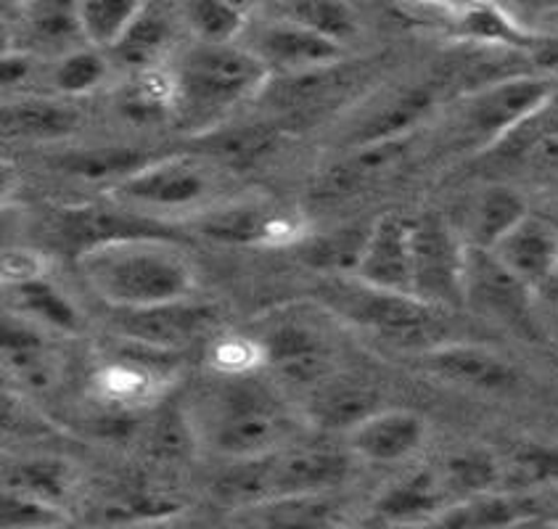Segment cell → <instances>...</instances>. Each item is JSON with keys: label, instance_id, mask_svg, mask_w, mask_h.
Listing matches in <instances>:
<instances>
[{"label": "cell", "instance_id": "6da1fadb", "mask_svg": "<svg viewBox=\"0 0 558 529\" xmlns=\"http://www.w3.org/2000/svg\"><path fill=\"white\" fill-rule=\"evenodd\" d=\"M90 289L114 310H146L191 300L194 267L172 239L138 236L93 247L77 257Z\"/></svg>", "mask_w": 558, "mask_h": 529}, {"label": "cell", "instance_id": "52a82bcc", "mask_svg": "<svg viewBox=\"0 0 558 529\" xmlns=\"http://www.w3.org/2000/svg\"><path fill=\"white\" fill-rule=\"evenodd\" d=\"M408 22L442 33L450 40L482 48H524L532 51L541 33L526 27L522 19L489 3H437L402 5Z\"/></svg>", "mask_w": 558, "mask_h": 529}, {"label": "cell", "instance_id": "ee69618b", "mask_svg": "<svg viewBox=\"0 0 558 529\" xmlns=\"http://www.w3.org/2000/svg\"><path fill=\"white\" fill-rule=\"evenodd\" d=\"M0 72H3V85H19L29 77L33 72V64L24 53H3V64H0Z\"/></svg>", "mask_w": 558, "mask_h": 529}, {"label": "cell", "instance_id": "7c38bea8", "mask_svg": "<svg viewBox=\"0 0 558 529\" xmlns=\"http://www.w3.org/2000/svg\"><path fill=\"white\" fill-rule=\"evenodd\" d=\"M493 254L517 281H522L535 294L558 278V228L530 212L493 249Z\"/></svg>", "mask_w": 558, "mask_h": 529}, {"label": "cell", "instance_id": "83f0119b", "mask_svg": "<svg viewBox=\"0 0 558 529\" xmlns=\"http://www.w3.org/2000/svg\"><path fill=\"white\" fill-rule=\"evenodd\" d=\"M378 413L376 395L363 384H326L310 402V419L328 432H352Z\"/></svg>", "mask_w": 558, "mask_h": 529}, {"label": "cell", "instance_id": "7bdbcfd3", "mask_svg": "<svg viewBox=\"0 0 558 529\" xmlns=\"http://www.w3.org/2000/svg\"><path fill=\"white\" fill-rule=\"evenodd\" d=\"M530 56L537 64V70H541V74L556 80L558 77V33H550V35L541 33Z\"/></svg>", "mask_w": 558, "mask_h": 529}, {"label": "cell", "instance_id": "cb8c5ba5", "mask_svg": "<svg viewBox=\"0 0 558 529\" xmlns=\"http://www.w3.org/2000/svg\"><path fill=\"white\" fill-rule=\"evenodd\" d=\"M0 345H3L5 369H11L16 378H22L24 384L35 389L51 387L56 373L53 354L48 350L46 339L27 321L5 315Z\"/></svg>", "mask_w": 558, "mask_h": 529}, {"label": "cell", "instance_id": "c3c4849f", "mask_svg": "<svg viewBox=\"0 0 558 529\" xmlns=\"http://www.w3.org/2000/svg\"><path fill=\"white\" fill-rule=\"evenodd\" d=\"M537 529H558V525H556V521H543V525Z\"/></svg>", "mask_w": 558, "mask_h": 529}, {"label": "cell", "instance_id": "7dc6e473", "mask_svg": "<svg viewBox=\"0 0 558 529\" xmlns=\"http://www.w3.org/2000/svg\"><path fill=\"white\" fill-rule=\"evenodd\" d=\"M371 529H426V525L424 527H405V525H389V521L378 519V525L371 527Z\"/></svg>", "mask_w": 558, "mask_h": 529}, {"label": "cell", "instance_id": "5bb4252c", "mask_svg": "<svg viewBox=\"0 0 558 529\" xmlns=\"http://www.w3.org/2000/svg\"><path fill=\"white\" fill-rule=\"evenodd\" d=\"M421 365L432 376L476 392H506L517 387V369L498 352L466 341H442L434 350L418 354Z\"/></svg>", "mask_w": 558, "mask_h": 529}, {"label": "cell", "instance_id": "bcb514c9", "mask_svg": "<svg viewBox=\"0 0 558 529\" xmlns=\"http://www.w3.org/2000/svg\"><path fill=\"white\" fill-rule=\"evenodd\" d=\"M159 529H207V527L196 519H175V521H165Z\"/></svg>", "mask_w": 558, "mask_h": 529}, {"label": "cell", "instance_id": "8fae6325", "mask_svg": "<svg viewBox=\"0 0 558 529\" xmlns=\"http://www.w3.org/2000/svg\"><path fill=\"white\" fill-rule=\"evenodd\" d=\"M217 315L209 304L183 300L146 310H117V328L135 345L154 352L175 350L191 345L196 336L215 326Z\"/></svg>", "mask_w": 558, "mask_h": 529}, {"label": "cell", "instance_id": "603a6c76", "mask_svg": "<svg viewBox=\"0 0 558 529\" xmlns=\"http://www.w3.org/2000/svg\"><path fill=\"white\" fill-rule=\"evenodd\" d=\"M432 109L434 93L429 88H411L397 93L381 109H376L368 120H363L357 133L352 135V148L405 141L415 124L424 120Z\"/></svg>", "mask_w": 558, "mask_h": 529}, {"label": "cell", "instance_id": "3957f363", "mask_svg": "<svg viewBox=\"0 0 558 529\" xmlns=\"http://www.w3.org/2000/svg\"><path fill=\"white\" fill-rule=\"evenodd\" d=\"M289 410L276 392L259 384L252 373L226 376L215 397L213 445L231 460L263 458L278 453L291 437Z\"/></svg>", "mask_w": 558, "mask_h": 529}, {"label": "cell", "instance_id": "d6a6232c", "mask_svg": "<svg viewBox=\"0 0 558 529\" xmlns=\"http://www.w3.org/2000/svg\"><path fill=\"white\" fill-rule=\"evenodd\" d=\"M120 109L130 122L154 124L175 117V80L157 70L141 72L122 91Z\"/></svg>", "mask_w": 558, "mask_h": 529}, {"label": "cell", "instance_id": "d6986e66", "mask_svg": "<svg viewBox=\"0 0 558 529\" xmlns=\"http://www.w3.org/2000/svg\"><path fill=\"white\" fill-rule=\"evenodd\" d=\"M202 233L220 241V244L252 247L291 241L294 226L287 217L263 207V204H231V207L209 212L202 220Z\"/></svg>", "mask_w": 558, "mask_h": 529}, {"label": "cell", "instance_id": "7a4b0ae2", "mask_svg": "<svg viewBox=\"0 0 558 529\" xmlns=\"http://www.w3.org/2000/svg\"><path fill=\"white\" fill-rule=\"evenodd\" d=\"M172 80L178 122L198 135H209L220 128L228 111L265 88L270 70L246 46L198 43L183 56L181 70Z\"/></svg>", "mask_w": 558, "mask_h": 529}, {"label": "cell", "instance_id": "ab89813d", "mask_svg": "<svg viewBox=\"0 0 558 529\" xmlns=\"http://www.w3.org/2000/svg\"><path fill=\"white\" fill-rule=\"evenodd\" d=\"M64 525L66 516L59 506L3 488V497H0V527L3 529H64Z\"/></svg>", "mask_w": 558, "mask_h": 529}, {"label": "cell", "instance_id": "1f68e13d", "mask_svg": "<svg viewBox=\"0 0 558 529\" xmlns=\"http://www.w3.org/2000/svg\"><path fill=\"white\" fill-rule=\"evenodd\" d=\"M504 471L506 469L493 453L463 450L448 458L439 479H442L448 497H458V503H461L469 501V497L495 493V488L504 484Z\"/></svg>", "mask_w": 558, "mask_h": 529}, {"label": "cell", "instance_id": "d590c367", "mask_svg": "<svg viewBox=\"0 0 558 529\" xmlns=\"http://www.w3.org/2000/svg\"><path fill=\"white\" fill-rule=\"evenodd\" d=\"M183 16L196 37L207 46H228L250 24V9L239 3H217V0H194L183 5Z\"/></svg>", "mask_w": 558, "mask_h": 529}, {"label": "cell", "instance_id": "9a60e30c", "mask_svg": "<svg viewBox=\"0 0 558 529\" xmlns=\"http://www.w3.org/2000/svg\"><path fill=\"white\" fill-rule=\"evenodd\" d=\"M350 460L333 447H294L270 453V501L291 495H320L339 488Z\"/></svg>", "mask_w": 558, "mask_h": 529}, {"label": "cell", "instance_id": "5b68a950", "mask_svg": "<svg viewBox=\"0 0 558 529\" xmlns=\"http://www.w3.org/2000/svg\"><path fill=\"white\" fill-rule=\"evenodd\" d=\"M556 98V80L545 74H511L480 85L466 98L461 111V128L480 152L498 148L519 130L543 115Z\"/></svg>", "mask_w": 558, "mask_h": 529}, {"label": "cell", "instance_id": "e575fe53", "mask_svg": "<svg viewBox=\"0 0 558 529\" xmlns=\"http://www.w3.org/2000/svg\"><path fill=\"white\" fill-rule=\"evenodd\" d=\"M3 482L5 490H16V493H27L61 506V501L70 493V466L56 458L16 460L5 469Z\"/></svg>", "mask_w": 558, "mask_h": 529}, {"label": "cell", "instance_id": "4fadbf2b", "mask_svg": "<svg viewBox=\"0 0 558 529\" xmlns=\"http://www.w3.org/2000/svg\"><path fill=\"white\" fill-rule=\"evenodd\" d=\"M252 53L268 64V70H283L294 74H310L333 67L342 59L344 48L337 43L326 40V37L315 35L313 29L302 27V24L291 22L287 16H278L268 27L259 29L254 35Z\"/></svg>", "mask_w": 558, "mask_h": 529}, {"label": "cell", "instance_id": "30bf717a", "mask_svg": "<svg viewBox=\"0 0 558 529\" xmlns=\"http://www.w3.org/2000/svg\"><path fill=\"white\" fill-rule=\"evenodd\" d=\"M530 297L532 291L517 281L493 252L466 247V304H474L476 310L517 332L535 334Z\"/></svg>", "mask_w": 558, "mask_h": 529}, {"label": "cell", "instance_id": "9c48e42d", "mask_svg": "<svg viewBox=\"0 0 558 529\" xmlns=\"http://www.w3.org/2000/svg\"><path fill=\"white\" fill-rule=\"evenodd\" d=\"M355 281L389 294L413 297V217L381 215L371 223Z\"/></svg>", "mask_w": 558, "mask_h": 529}, {"label": "cell", "instance_id": "60d3db41", "mask_svg": "<svg viewBox=\"0 0 558 529\" xmlns=\"http://www.w3.org/2000/svg\"><path fill=\"white\" fill-rule=\"evenodd\" d=\"M107 77V61L101 51H72L56 64L53 85L56 91L66 93V96H85L101 80Z\"/></svg>", "mask_w": 558, "mask_h": 529}, {"label": "cell", "instance_id": "f546056e", "mask_svg": "<svg viewBox=\"0 0 558 529\" xmlns=\"http://www.w3.org/2000/svg\"><path fill=\"white\" fill-rule=\"evenodd\" d=\"M170 19H167L165 11L159 5L144 3L135 22L128 27L125 37L109 53L125 67L138 70V74L148 72L151 64H157L159 56L165 53L167 43H170Z\"/></svg>", "mask_w": 558, "mask_h": 529}, {"label": "cell", "instance_id": "ffe728a7", "mask_svg": "<svg viewBox=\"0 0 558 529\" xmlns=\"http://www.w3.org/2000/svg\"><path fill=\"white\" fill-rule=\"evenodd\" d=\"M537 519V503L524 493H487L452 503L426 529H508Z\"/></svg>", "mask_w": 558, "mask_h": 529}, {"label": "cell", "instance_id": "b9f144b4", "mask_svg": "<svg viewBox=\"0 0 558 529\" xmlns=\"http://www.w3.org/2000/svg\"><path fill=\"white\" fill-rule=\"evenodd\" d=\"M24 22L29 24L33 35L46 43L56 40H70V37L80 35L77 22V3H35L24 5Z\"/></svg>", "mask_w": 558, "mask_h": 529}, {"label": "cell", "instance_id": "e0dca14e", "mask_svg": "<svg viewBox=\"0 0 558 529\" xmlns=\"http://www.w3.org/2000/svg\"><path fill=\"white\" fill-rule=\"evenodd\" d=\"M61 230H64L66 244L74 249L77 257L93 247H101L120 239H138V236H162V239H172L162 223L151 220L148 215H135V212L107 207H83L66 212Z\"/></svg>", "mask_w": 558, "mask_h": 529}, {"label": "cell", "instance_id": "ba28073f", "mask_svg": "<svg viewBox=\"0 0 558 529\" xmlns=\"http://www.w3.org/2000/svg\"><path fill=\"white\" fill-rule=\"evenodd\" d=\"M215 170L194 157H162L117 185V196L138 209H189L213 196Z\"/></svg>", "mask_w": 558, "mask_h": 529}, {"label": "cell", "instance_id": "836d02e7", "mask_svg": "<svg viewBox=\"0 0 558 529\" xmlns=\"http://www.w3.org/2000/svg\"><path fill=\"white\" fill-rule=\"evenodd\" d=\"M278 14L342 48L350 37L357 35L355 9L347 3H337V0H294V3L278 5Z\"/></svg>", "mask_w": 558, "mask_h": 529}, {"label": "cell", "instance_id": "f6af8a7d", "mask_svg": "<svg viewBox=\"0 0 558 529\" xmlns=\"http://www.w3.org/2000/svg\"><path fill=\"white\" fill-rule=\"evenodd\" d=\"M541 22L548 24V29H543V35L558 33V5H548V9L541 11Z\"/></svg>", "mask_w": 558, "mask_h": 529}, {"label": "cell", "instance_id": "2e32d148", "mask_svg": "<svg viewBox=\"0 0 558 529\" xmlns=\"http://www.w3.org/2000/svg\"><path fill=\"white\" fill-rule=\"evenodd\" d=\"M426 440V421L413 410H378L350 432L352 453L371 464H397Z\"/></svg>", "mask_w": 558, "mask_h": 529}, {"label": "cell", "instance_id": "74e56055", "mask_svg": "<svg viewBox=\"0 0 558 529\" xmlns=\"http://www.w3.org/2000/svg\"><path fill=\"white\" fill-rule=\"evenodd\" d=\"M278 133L270 124H244V128L222 130L217 128L215 133L204 135L213 157H217L222 165L244 167L254 165L263 154H268L276 143Z\"/></svg>", "mask_w": 558, "mask_h": 529}, {"label": "cell", "instance_id": "44dd1931", "mask_svg": "<svg viewBox=\"0 0 558 529\" xmlns=\"http://www.w3.org/2000/svg\"><path fill=\"white\" fill-rule=\"evenodd\" d=\"M526 215L530 207L517 189L487 185L474 196L466 212V247L493 252Z\"/></svg>", "mask_w": 558, "mask_h": 529}, {"label": "cell", "instance_id": "4dcf8cb0", "mask_svg": "<svg viewBox=\"0 0 558 529\" xmlns=\"http://www.w3.org/2000/svg\"><path fill=\"white\" fill-rule=\"evenodd\" d=\"M144 3H128V0H83L77 3L80 35L93 51L109 53L135 22Z\"/></svg>", "mask_w": 558, "mask_h": 529}, {"label": "cell", "instance_id": "f35d334b", "mask_svg": "<svg viewBox=\"0 0 558 529\" xmlns=\"http://www.w3.org/2000/svg\"><path fill=\"white\" fill-rule=\"evenodd\" d=\"M504 482L511 484V493L541 488V484L558 482V445L530 442L513 453L511 466L504 471Z\"/></svg>", "mask_w": 558, "mask_h": 529}, {"label": "cell", "instance_id": "8992f818", "mask_svg": "<svg viewBox=\"0 0 558 529\" xmlns=\"http://www.w3.org/2000/svg\"><path fill=\"white\" fill-rule=\"evenodd\" d=\"M413 297L432 308L466 304V241L442 217H413Z\"/></svg>", "mask_w": 558, "mask_h": 529}, {"label": "cell", "instance_id": "277c9868", "mask_svg": "<svg viewBox=\"0 0 558 529\" xmlns=\"http://www.w3.org/2000/svg\"><path fill=\"white\" fill-rule=\"evenodd\" d=\"M328 297L352 323L376 334L397 350L424 354L442 345L445 310L418 302L415 297L389 294L352 278V284H331Z\"/></svg>", "mask_w": 558, "mask_h": 529}, {"label": "cell", "instance_id": "ac0fdd59", "mask_svg": "<svg viewBox=\"0 0 558 529\" xmlns=\"http://www.w3.org/2000/svg\"><path fill=\"white\" fill-rule=\"evenodd\" d=\"M265 360L291 378V382L310 384L320 382L328 369L326 347L320 336L300 321H281L265 332L259 339Z\"/></svg>", "mask_w": 558, "mask_h": 529}, {"label": "cell", "instance_id": "7402d4cb", "mask_svg": "<svg viewBox=\"0 0 558 529\" xmlns=\"http://www.w3.org/2000/svg\"><path fill=\"white\" fill-rule=\"evenodd\" d=\"M445 484L434 471H415L378 497L376 514L381 521L405 527L432 525L445 512Z\"/></svg>", "mask_w": 558, "mask_h": 529}, {"label": "cell", "instance_id": "484cf974", "mask_svg": "<svg viewBox=\"0 0 558 529\" xmlns=\"http://www.w3.org/2000/svg\"><path fill=\"white\" fill-rule=\"evenodd\" d=\"M5 294H9V302L14 304L16 313L29 317V321H37L64 334L80 332V313L46 276L5 284Z\"/></svg>", "mask_w": 558, "mask_h": 529}, {"label": "cell", "instance_id": "4316f807", "mask_svg": "<svg viewBox=\"0 0 558 529\" xmlns=\"http://www.w3.org/2000/svg\"><path fill=\"white\" fill-rule=\"evenodd\" d=\"M151 152L130 146H104V148H85V152L66 154L59 159V167L66 176L88 180V183H125L135 172L157 161Z\"/></svg>", "mask_w": 558, "mask_h": 529}, {"label": "cell", "instance_id": "8d00e7d4", "mask_svg": "<svg viewBox=\"0 0 558 529\" xmlns=\"http://www.w3.org/2000/svg\"><path fill=\"white\" fill-rule=\"evenodd\" d=\"M368 236H371V226L333 230V233L310 241L305 249V260L310 265L331 273V276L352 278L355 276L357 265H361L363 249L368 244Z\"/></svg>", "mask_w": 558, "mask_h": 529}, {"label": "cell", "instance_id": "d4e9b609", "mask_svg": "<svg viewBox=\"0 0 558 529\" xmlns=\"http://www.w3.org/2000/svg\"><path fill=\"white\" fill-rule=\"evenodd\" d=\"M80 115L72 106L48 98H24L3 109V133L14 139L59 141L74 133Z\"/></svg>", "mask_w": 558, "mask_h": 529}, {"label": "cell", "instance_id": "f1b7e54d", "mask_svg": "<svg viewBox=\"0 0 558 529\" xmlns=\"http://www.w3.org/2000/svg\"><path fill=\"white\" fill-rule=\"evenodd\" d=\"M257 529H333L339 519V503L326 493L291 495L259 503Z\"/></svg>", "mask_w": 558, "mask_h": 529}]
</instances>
